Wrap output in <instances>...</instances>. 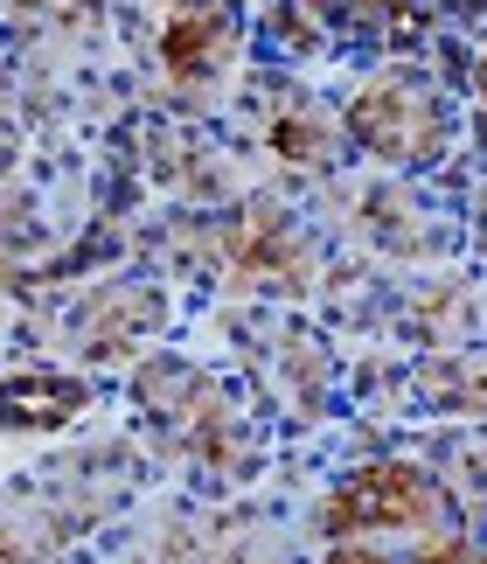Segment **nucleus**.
Returning <instances> with one entry per match:
<instances>
[{
	"label": "nucleus",
	"instance_id": "obj_1",
	"mask_svg": "<svg viewBox=\"0 0 487 564\" xmlns=\"http://www.w3.org/2000/svg\"><path fill=\"white\" fill-rule=\"evenodd\" d=\"M446 523V495L411 460H369L342 474L321 502L327 544H376V536H432Z\"/></svg>",
	"mask_w": 487,
	"mask_h": 564
},
{
	"label": "nucleus",
	"instance_id": "obj_2",
	"mask_svg": "<svg viewBox=\"0 0 487 564\" xmlns=\"http://www.w3.org/2000/svg\"><path fill=\"white\" fill-rule=\"evenodd\" d=\"M84 390L77 377H50V370H29V377H8L0 383V425L8 432H56L84 419Z\"/></svg>",
	"mask_w": 487,
	"mask_h": 564
},
{
	"label": "nucleus",
	"instance_id": "obj_3",
	"mask_svg": "<svg viewBox=\"0 0 487 564\" xmlns=\"http://www.w3.org/2000/svg\"><path fill=\"white\" fill-rule=\"evenodd\" d=\"M321 564H404V557H390V551H376V544H327Z\"/></svg>",
	"mask_w": 487,
	"mask_h": 564
},
{
	"label": "nucleus",
	"instance_id": "obj_4",
	"mask_svg": "<svg viewBox=\"0 0 487 564\" xmlns=\"http://www.w3.org/2000/svg\"><path fill=\"white\" fill-rule=\"evenodd\" d=\"M474 84H480V105H487V42H480V56H474Z\"/></svg>",
	"mask_w": 487,
	"mask_h": 564
},
{
	"label": "nucleus",
	"instance_id": "obj_5",
	"mask_svg": "<svg viewBox=\"0 0 487 564\" xmlns=\"http://www.w3.org/2000/svg\"><path fill=\"white\" fill-rule=\"evenodd\" d=\"M321 8H362V0H321Z\"/></svg>",
	"mask_w": 487,
	"mask_h": 564
}]
</instances>
